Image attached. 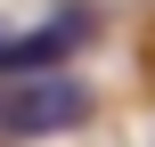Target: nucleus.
<instances>
[{"instance_id": "1", "label": "nucleus", "mask_w": 155, "mask_h": 147, "mask_svg": "<svg viewBox=\"0 0 155 147\" xmlns=\"http://www.w3.org/2000/svg\"><path fill=\"white\" fill-rule=\"evenodd\" d=\"M82 123H90V90L74 74H49V65L0 98V131H16V139H57V131H82Z\"/></svg>"}, {"instance_id": "2", "label": "nucleus", "mask_w": 155, "mask_h": 147, "mask_svg": "<svg viewBox=\"0 0 155 147\" xmlns=\"http://www.w3.org/2000/svg\"><path fill=\"white\" fill-rule=\"evenodd\" d=\"M82 33H90V16H82V8H65V16H49V25H33V33L0 41V74H41V65L74 57V49H82Z\"/></svg>"}]
</instances>
